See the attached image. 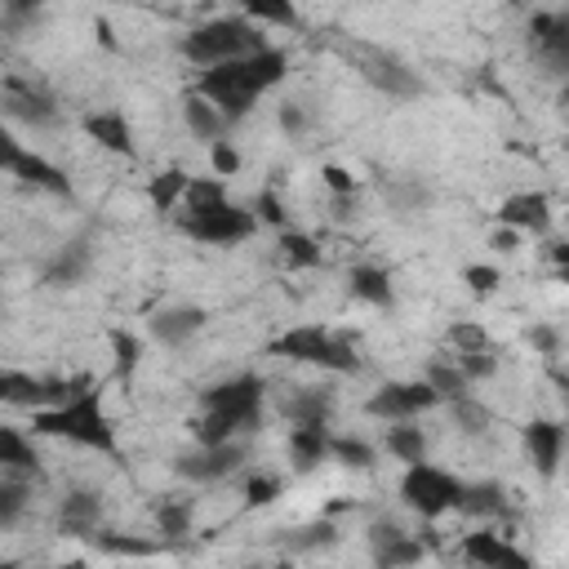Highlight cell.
Instances as JSON below:
<instances>
[{"instance_id": "cell-1", "label": "cell", "mask_w": 569, "mask_h": 569, "mask_svg": "<svg viewBox=\"0 0 569 569\" xmlns=\"http://www.w3.org/2000/svg\"><path fill=\"white\" fill-rule=\"evenodd\" d=\"M284 71H289V58H284L280 49L262 44V49H253V53H244V58L204 67V71L196 76L191 89L204 93L231 124H240V120L258 107V98L284 80Z\"/></svg>"}, {"instance_id": "cell-2", "label": "cell", "mask_w": 569, "mask_h": 569, "mask_svg": "<svg viewBox=\"0 0 569 569\" xmlns=\"http://www.w3.org/2000/svg\"><path fill=\"white\" fill-rule=\"evenodd\" d=\"M262 396H267V382L258 373H236L227 382H213L209 391H200V418L191 422V436L200 445H218V440H240L244 431H258Z\"/></svg>"}, {"instance_id": "cell-3", "label": "cell", "mask_w": 569, "mask_h": 569, "mask_svg": "<svg viewBox=\"0 0 569 569\" xmlns=\"http://www.w3.org/2000/svg\"><path fill=\"white\" fill-rule=\"evenodd\" d=\"M178 227L200 244H240L258 231V218H253V209L227 200L222 178H191L187 196H182Z\"/></svg>"}, {"instance_id": "cell-4", "label": "cell", "mask_w": 569, "mask_h": 569, "mask_svg": "<svg viewBox=\"0 0 569 569\" xmlns=\"http://www.w3.org/2000/svg\"><path fill=\"white\" fill-rule=\"evenodd\" d=\"M36 431L40 436H58V440H71V445H84V449H98L107 458L120 462V445H116V422L111 413L102 409V391L89 382L84 391L58 400V405H44L36 409Z\"/></svg>"}, {"instance_id": "cell-5", "label": "cell", "mask_w": 569, "mask_h": 569, "mask_svg": "<svg viewBox=\"0 0 569 569\" xmlns=\"http://www.w3.org/2000/svg\"><path fill=\"white\" fill-rule=\"evenodd\" d=\"M262 44H267L262 31H258L244 13H240V18H209V22H196V27L182 36V58L204 71V67L244 58V53H253V49H262Z\"/></svg>"}, {"instance_id": "cell-6", "label": "cell", "mask_w": 569, "mask_h": 569, "mask_svg": "<svg viewBox=\"0 0 569 569\" xmlns=\"http://www.w3.org/2000/svg\"><path fill=\"white\" fill-rule=\"evenodd\" d=\"M271 356H284V360H298V365H316V369H329V373H356L360 369V356L347 338L320 329V325H298L289 333H280L271 347Z\"/></svg>"}, {"instance_id": "cell-7", "label": "cell", "mask_w": 569, "mask_h": 569, "mask_svg": "<svg viewBox=\"0 0 569 569\" xmlns=\"http://www.w3.org/2000/svg\"><path fill=\"white\" fill-rule=\"evenodd\" d=\"M458 489H462V480H458L453 471H445V467L427 462V458L409 462V467H405V476H400V502H405L409 511H418L422 520H436V516L453 511Z\"/></svg>"}, {"instance_id": "cell-8", "label": "cell", "mask_w": 569, "mask_h": 569, "mask_svg": "<svg viewBox=\"0 0 569 569\" xmlns=\"http://www.w3.org/2000/svg\"><path fill=\"white\" fill-rule=\"evenodd\" d=\"M356 67H360V76H365L378 93H387V98H396V102H409V98L422 93V76H418L409 62H400L396 53H387V49L360 44V49H356Z\"/></svg>"}, {"instance_id": "cell-9", "label": "cell", "mask_w": 569, "mask_h": 569, "mask_svg": "<svg viewBox=\"0 0 569 569\" xmlns=\"http://www.w3.org/2000/svg\"><path fill=\"white\" fill-rule=\"evenodd\" d=\"M0 116L18 120L27 129H53L58 124V102L36 80H4L0 84Z\"/></svg>"}, {"instance_id": "cell-10", "label": "cell", "mask_w": 569, "mask_h": 569, "mask_svg": "<svg viewBox=\"0 0 569 569\" xmlns=\"http://www.w3.org/2000/svg\"><path fill=\"white\" fill-rule=\"evenodd\" d=\"M436 405H440V396L418 378V382H387V387H378L365 400V413L382 418V422H405V418H418V413H427Z\"/></svg>"}, {"instance_id": "cell-11", "label": "cell", "mask_w": 569, "mask_h": 569, "mask_svg": "<svg viewBox=\"0 0 569 569\" xmlns=\"http://www.w3.org/2000/svg\"><path fill=\"white\" fill-rule=\"evenodd\" d=\"M529 53L551 71H569V13L565 9H542L529 18Z\"/></svg>"}, {"instance_id": "cell-12", "label": "cell", "mask_w": 569, "mask_h": 569, "mask_svg": "<svg viewBox=\"0 0 569 569\" xmlns=\"http://www.w3.org/2000/svg\"><path fill=\"white\" fill-rule=\"evenodd\" d=\"M240 462H244V445H240V440H218V445H200L196 453L173 458V471H178L182 480L209 485V480H227Z\"/></svg>"}, {"instance_id": "cell-13", "label": "cell", "mask_w": 569, "mask_h": 569, "mask_svg": "<svg viewBox=\"0 0 569 569\" xmlns=\"http://www.w3.org/2000/svg\"><path fill=\"white\" fill-rule=\"evenodd\" d=\"M525 453H529V462L538 467V476H556L560 471V453H565V427L556 422V418H529L525 422Z\"/></svg>"}, {"instance_id": "cell-14", "label": "cell", "mask_w": 569, "mask_h": 569, "mask_svg": "<svg viewBox=\"0 0 569 569\" xmlns=\"http://www.w3.org/2000/svg\"><path fill=\"white\" fill-rule=\"evenodd\" d=\"M498 227L547 236V227H551V200L542 191H516V196H507L498 204Z\"/></svg>"}, {"instance_id": "cell-15", "label": "cell", "mask_w": 569, "mask_h": 569, "mask_svg": "<svg viewBox=\"0 0 569 569\" xmlns=\"http://www.w3.org/2000/svg\"><path fill=\"white\" fill-rule=\"evenodd\" d=\"M102 520V498L98 489H67L58 502V533L67 538H93Z\"/></svg>"}, {"instance_id": "cell-16", "label": "cell", "mask_w": 569, "mask_h": 569, "mask_svg": "<svg viewBox=\"0 0 569 569\" xmlns=\"http://www.w3.org/2000/svg\"><path fill=\"white\" fill-rule=\"evenodd\" d=\"M200 329H204V311L191 302H173V307H160L151 316V338L164 347H187Z\"/></svg>"}, {"instance_id": "cell-17", "label": "cell", "mask_w": 569, "mask_h": 569, "mask_svg": "<svg viewBox=\"0 0 569 569\" xmlns=\"http://www.w3.org/2000/svg\"><path fill=\"white\" fill-rule=\"evenodd\" d=\"M369 542H373V565H418L422 556H427V547L422 542H413L396 520H378L373 529H369Z\"/></svg>"}, {"instance_id": "cell-18", "label": "cell", "mask_w": 569, "mask_h": 569, "mask_svg": "<svg viewBox=\"0 0 569 569\" xmlns=\"http://www.w3.org/2000/svg\"><path fill=\"white\" fill-rule=\"evenodd\" d=\"M462 560L480 565V569H529V556L520 547H511L498 533H467L462 538Z\"/></svg>"}, {"instance_id": "cell-19", "label": "cell", "mask_w": 569, "mask_h": 569, "mask_svg": "<svg viewBox=\"0 0 569 569\" xmlns=\"http://www.w3.org/2000/svg\"><path fill=\"white\" fill-rule=\"evenodd\" d=\"M9 173H13L22 187L49 191V196H71V178H67V173H62V169H58L49 156H40V151H31V147L18 156V164H13Z\"/></svg>"}, {"instance_id": "cell-20", "label": "cell", "mask_w": 569, "mask_h": 569, "mask_svg": "<svg viewBox=\"0 0 569 569\" xmlns=\"http://www.w3.org/2000/svg\"><path fill=\"white\" fill-rule=\"evenodd\" d=\"M329 422H293L289 427V462L298 467V471H311V467H320L325 458H329Z\"/></svg>"}, {"instance_id": "cell-21", "label": "cell", "mask_w": 569, "mask_h": 569, "mask_svg": "<svg viewBox=\"0 0 569 569\" xmlns=\"http://www.w3.org/2000/svg\"><path fill=\"white\" fill-rule=\"evenodd\" d=\"M89 267H93V249H89L84 240H67V244L44 262V284L71 289V284H80V280L89 276Z\"/></svg>"}, {"instance_id": "cell-22", "label": "cell", "mask_w": 569, "mask_h": 569, "mask_svg": "<svg viewBox=\"0 0 569 569\" xmlns=\"http://www.w3.org/2000/svg\"><path fill=\"white\" fill-rule=\"evenodd\" d=\"M182 120H187V129H191L200 142H222V138L231 133V120H227L204 93H196V89L182 93Z\"/></svg>"}, {"instance_id": "cell-23", "label": "cell", "mask_w": 569, "mask_h": 569, "mask_svg": "<svg viewBox=\"0 0 569 569\" xmlns=\"http://www.w3.org/2000/svg\"><path fill=\"white\" fill-rule=\"evenodd\" d=\"M84 133H89L98 147H107V151H116V156H124V160L138 151L124 111H93V116H84Z\"/></svg>"}, {"instance_id": "cell-24", "label": "cell", "mask_w": 569, "mask_h": 569, "mask_svg": "<svg viewBox=\"0 0 569 569\" xmlns=\"http://www.w3.org/2000/svg\"><path fill=\"white\" fill-rule=\"evenodd\" d=\"M453 511L462 516H476V520H493V516H507V489L498 480H476V485H462L458 489V502Z\"/></svg>"}, {"instance_id": "cell-25", "label": "cell", "mask_w": 569, "mask_h": 569, "mask_svg": "<svg viewBox=\"0 0 569 569\" xmlns=\"http://www.w3.org/2000/svg\"><path fill=\"white\" fill-rule=\"evenodd\" d=\"M0 405H13V409H44L49 405V382L44 378H31L22 369H0Z\"/></svg>"}, {"instance_id": "cell-26", "label": "cell", "mask_w": 569, "mask_h": 569, "mask_svg": "<svg viewBox=\"0 0 569 569\" xmlns=\"http://www.w3.org/2000/svg\"><path fill=\"white\" fill-rule=\"evenodd\" d=\"M280 413H284L289 422H329V413H333V391H329V387H298V391L280 405Z\"/></svg>"}, {"instance_id": "cell-27", "label": "cell", "mask_w": 569, "mask_h": 569, "mask_svg": "<svg viewBox=\"0 0 569 569\" xmlns=\"http://www.w3.org/2000/svg\"><path fill=\"white\" fill-rule=\"evenodd\" d=\"M0 471H9V476H40V458H36V449L27 445V436L22 431H13V427H0Z\"/></svg>"}, {"instance_id": "cell-28", "label": "cell", "mask_w": 569, "mask_h": 569, "mask_svg": "<svg viewBox=\"0 0 569 569\" xmlns=\"http://www.w3.org/2000/svg\"><path fill=\"white\" fill-rule=\"evenodd\" d=\"M187 182H191V173H187L182 164L160 169V173L147 182V200H151V209H156V213H173L178 200L187 196Z\"/></svg>"}, {"instance_id": "cell-29", "label": "cell", "mask_w": 569, "mask_h": 569, "mask_svg": "<svg viewBox=\"0 0 569 569\" xmlns=\"http://www.w3.org/2000/svg\"><path fill=\"white\" fill-rule=\"evenodd\" d=\"M347 289H351V298H360V302H369V307H391V276H387L382 267H369V262L351 267Z\"/></svg>"}, {"instance_id": "cell-30", "label": "cell", "mask_w": 569, "mask_h": 569, "mask_svg": "<svg viewBox=\"0 0 569 569\" xmlns=\"http://www.w3.org/2000/svg\"><path fill=\"white\" fill-rule=\"evenodd\" d=\"M422 382L440 396V405H445V400H458V396H467V391H471V378H467L453 360H431V365L422 369Z\"/></svg>"}, {"instance_id": "cell-31", "label": "cell", "mask_w": 569, "mask_h": 569, "mask_svg": "<svg viewBox=\"0 0 569 569\" xmlns=\"http://www.w3.org/2000/svg\"><path fill=\"white\" fill-rule=\"evenodd\" d=\"M387 453L400 458V462H418V458H427V436H422V427H413V418L391 422V427H387Z\"/></svg>"}, {"instance_id": "cell-32", "label": "cell", "mask_w": 569, "mask_h": 569, "mask_svg": "<svg viewBox=\"0 0 569 569\" xmlns=\"http://www.w3.org/2000/svg\"><path fill=\"white\" fill-rule=\"evenodd\" d=\"M156 529L164 538H182L191 529V498H178V493H164L156 502Z\"/></svg>"}, {"instance_id": "cell-33", "label": "cell", "mask_w": 569, "mask_h": 569, "mask_svg": "<svg viewBox=\"0 0 569 569\" xmlns=\"http://www.w3.org/2000/svg\"><path fill=\"white\" fill-rule=\"evenodd\" d=\"M240 13H244L249 22L298 27V4H293V0H240Z\"/></svg>"}, {"instance_id": "cell-34", "label": "cell", "mask_w": 569, "mask_h": 569, "mask_svg": "<svg viewBox=\"0 0 569 569\" xmlns=\"http://www.w3.org/2000/svg\"><path fill=\"white\" fill-rule=\"evenodd\" d=\"M280 258H284V267L307 271V267H320V244H316L311 236L284 227V231H280Z\"/></svg>"}, {"instance_id": "cell-35", "label": "cell", "mask_w": 569, "mask_h": 569, "mask_svg": "<svg viewBox=\"0 0 569 569\" xmlns=\"http://www.w3.org/2000/svg\"><path fill=\"white\" fill-rule=\"evenodd\" d=\"M329 458H338L342 467H356V471H369L378 462L373 445L360 436H329Z\"/></svg>"}, {"instance_id": "cell-36", "label": "cell", "mask_w": 569, "mask_h": 569, "mask_svg": "<svg viewBox=\"0 0 569 569\" xmlns=\"http://www.w3.org/2000/svg\"><path fill=\"white\" fill-rule=\"evenodd\" d=\"M107 342H111V356H116V378L129 382L133 369L142 365V338H133V333H124V329H111Z\"/></svg>"}, {"instance_id": "cell-37", "label": "cell", "mask_w": 569, "mask_h": 569, "mask_svg": "<svg viewBox=\"0 0 569 569\" xmlns=\"http://www.w3.org/2000/svg\"><path fill=\"white\" fill-rule=\"evenodd\" d=\"M27 502H31V489H27L18 476H4V480H0V529L18 525L22 511H27Z\"/></svg>"}, {"instance_id": "cell-38", "label": "cell", "mask_w": 569, "mask_h": 569, "mask_svg": "<svg viewBox=\"0 0 569 569\" xmlns=\"http://www.w3.org/2000/svg\"><path fill=\"white\" fill-rule=\"evenodd\" d=\"M449 409H453L458 431H467V436H485V431H489V409H485L480 400H471V391L458 396V400H449Z\"/></svg>"}, {"instance_id": "cell-39", "label": "cell", "mask_w": 569, "mask_h": 569, "mask_svg": "<svg viewBox=\"0 0 569 569\" xmlns=\"http://www.w3.org/2000/svg\"><path fill=\"white\" fill-rule=\"evenodd\" d=\"M387 200H391L400 213H413V209L431 204V191H427L422 182H413V178H396V182H387Z\"/></svg>"}, {"instance_id": "cell-40", "label": "cell", "mask_w": 569, "mask_h": 569, "mask_svg": "<svg viewBox=\"0 0 569 569\" xmlns=\"http://www.w3.org/2000/svg\"><path fill=\"white\" fill-rule=\"evenodd\" d=\"M280 498V476L276 471H249L244 476V502L249 507H267Z\"/></svg>"}, {"instance_id": "cell-41", "label": "cell", "mask_w": 569, "mask_h": 569, "mask_svg": "<svg viewBox=\"0 0 569 569\" xmlns=\"http://www.w3.org/2000/svg\"><path fill=\"white\" fill-rule=\"evenodd\" d=\"M453 365H458L471 382H485V378L498 373V356H489V347H485V351H453Z\"/></svg>"}, {"instance_id": "cell-42", "label": "cell", "mask_w": 569, "mask_h": 569, "mask_svg": "<svg viewBox=\"0 0 569 569\" xmlns=\"http://www.w3.org/2000/svg\"><path fill=\"white\" fill-rule=\"evenodd\" d=\"M449 347L453 351H485L489 347V333L480 325H471V320H453L449 325Z\"/></svg>"}, {"instance_id": "cell-43", "label": "cell", "mask_w": 569, "mask_h": 569, "mask_svg": "<svg viewBox=\"0 0 569 569\" xmlns=\"http://www.w3.org/2000/svg\"><path fill=\"white\" fill-rule=\"evenodd\" d=\"M462 280L471 284V293H476V298H489V293L502 284V271H498V267H489V262H471V267H462Z\"/></svg>"}, {"instance_id": "cell-44", "label": "cell", "mask_w": 569, "mask_h": 569, "mask_svg": "<svg viewBox=\"0 0 569 569\" xmlns=\"http://www.w3.org/2000/svg\"><path fill=\"white\" fill-rule=\"evenodd\" d=\"M249 209H253V218H258V222H267V227L284 231V204H280V196H276L271 187H267V191H258Z\"/></svg>"}, {"instance_id": "cell-45", "label": "cell", "mask_w": 569, "mask_h": 569, "mask_svg": "<svg viewBox=\"0 0 569 569\" xmlns=\"http://www.w3.org/2000/svg\"><path fill=\"white\" fill-rule=\"evenodd\" d=\"M93 542H98V551H107V556H151V542H142V538H120V533H93Z\"/></svg>"}, {"instance_id": "cell-46", "label": "cell", "mask_w": 569, "mask_h": 569, "mask_svg": "<svg viewBox=\"0 0 569 569\" xmlns=\"http://www.w3.org/2000/svg\"><path fill=\"white\" fill-rule=\"evenodd\" d=\"M320 178H325V187H329L338 200H351V196H356V187H360L342 164H325V169H320Z\"/></svg>"}, {"instance_id": "cell-47", "label": "cell", "mask_w": 569, "mask_h": 569, "mask_svg": "<svg viewBox=\"0 0 569 569\" xmlns=\"http://www.w3.org/2000/svg\"><path fill=\"white\" fill-rule=\"evenodd\" d=\"M280 133L284 138H302L307 133V111H302V102H280Z\"/></svg>"}, {"instance_id": "cell-48", "label": "cell", "mask_w": 569, "mask_h": 569, "mask_svg": "<svg viewBox=\"0 0 569 569\" xmlns=\"http://www.w3.org/2000/svg\"><path fill=\"white\" fill-rule=\"evenodd\" d=\"M209 164H213L218 178H227V173L240 169V156H236V151L227 147V138H222V142H209Z\"/></svg>"}, {"instance_id": "cell-49", "label": "cell", "mask_w": 569, "mask_h": 569, "mask_svg": "<svg viewBox=\"0 0 569 569\" xmlns=\"http://www.w3.org/2000/svg\"><path fill=\"white\" fill-rule=\"evenodd\" d=\"M333 525L329 520H320V525H307V529H298V538H289V547H316V542H333Z\"/></svg>"}, {"instance_id": "cell-50", "label": "cell", "mask_w": 569, "mask_h": 569, "mask_svg": "<svg viewBox=\"0 0 569 569\" xmlns=\"http://www.w3.org/2000/svg\"><path fill=\"white\" fill-rule=\"evenodd\" d=\"M22 151H27V147L13 138V129H9V124H0V173H9V169L18 164V156H22Z\"/></svg>"}, {"instance_id": "cell-51", "label": "cell", "mask_w": 569, "mask_h": 569, "mask_svg": "<svg viewBox=\"0 0 569 569\" xmlns=\"http://www.w3.org/2000/svg\"><path fill=\"white\" fill-rule=\"evenodd\" d=\"M529 342H533L542 356H556V351H560V338H556V329H551V325H538V329L529 333Z\"/></svg>"}, {"instance_id": "cell-52", "label": "cell", "mask_w": 569, "mask_h": 569, "mask_svg": "<svg viewBox=\"0 0 569 569\" xmlns=\"http://www.w3.org/2000/svg\"><path fill=\"white\" fill-rule=\"evenodd\" d=\"M0 4H4V13H9V18H31L44 0H0Z\"/></svg>"}, {"instance_id": "cell-53", "label": "cell", "mask_w": 569, "mask_h": 569, "mask_svg": "<svg viewBox=\"0 0 569 569\" xmlns=\"http://www.w3.org/2000/svg\"><path fill=\"white\" fill-rule=\"evenodd\" d=\"M93 31H98V44H102V49H116V31H111V22H107V18H98V22H93Z\"/></svg>"}, {"instance_id": "cell-54", "label": "cell", "mask_w": 569, "mask_h": 569, "mask_svg": "<svg viewBox=\"0 0 569 569\" xmlns=\"http://www.w3.org/2000/svg\"><path fill=\"white\" fill-rule=\"evenodd\" d=\"M516 240H520V231H511V227L493 231V249H516Z\"/></svg>"}]
</instances>
